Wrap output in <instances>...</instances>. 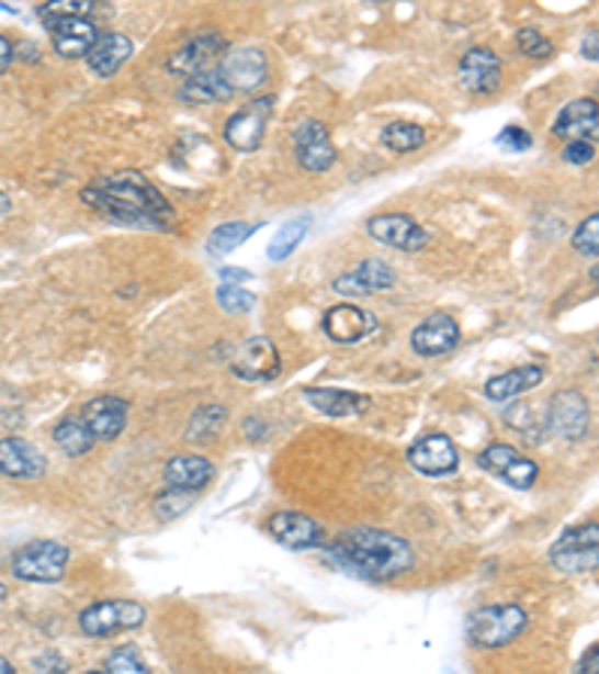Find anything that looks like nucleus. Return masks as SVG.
<instances>
[{"label": "nucleus", "mask_w": 599, "mask_h": 674, "mask_svg": "<svg viewBox=\"0 0 599 674\" xmlns=\"http://www.w3.org/2000/svg\"><path fill=\"white\" fill-rule=\"evenodd\" d=\"M81 201L123 225H142L166 232L174 222V207L142 171H117L81 189Z\"/></svg>", "instance_id": "obj_1"}, {"label": "nucleus", "mask_w": 599, "mask_h": 674, "mask_svg": "<svg viewBox=\"0 0 599 674\" xmlns=\"http://www.w3.org/2000/svg\"><path fill=\"white\" fill-rule=\"evenodd\" d=\"M327 554L344 573L369 582H389L414 566L411 542L381 528H351L339 533Z\"/></svg>", "instance_id": "obj_2"}, {"label": "nucleus", "mask_w": 599, "mask_h": 674, "mask_svg": "<svg viewBox=\"0 0 599 674\" xmlns=\"http://www.w3.org/2000/svg\"><path fill=\"white\" fill-rule=\"evenodd\" d=\"M528 627V615L522 606L507 603V606H483L477 608L465 624L467 639L474 641L477 648H504L512 639H519Z\"/></svg>", "instance_id": "obj_3"}, {"label": "nucleus", "mask_w": 599, "mask_h": 674, "mask_svg": "<svg viewBox=\"0 0 599 674\" xmlns=\"http://www.w3.org/2000/svg\"><path fill=\"white\" fill-rule=\"evenodd\" d=\"M147 611L135 599H102L78 615V627L90 639H109L117 632L138 630L145 624Z\"/></svg>", "instance_id": "obj_4"}, {"label": "nucleus", "mask_w": 599, "mask_h": 674, "mask_svg": "<svg viewBox=\"0 0 599 674\" xmlns=\"http://www.w3.org/2000/svg\"><path fill=\"white\" fill-rule=\"evenodd\" d=\"M69 549L64 542L36 540L27 542L24 549L12 558V573L22 582H39V585H55L67 575Z\"/></svg>", "instance_id": "obj_5"}, {"label": "nucleus", "mask_w": 599, "mask_h": 674, "mask_svg": "<svg viewBox=\"0 0 599 674\" xmlns=\"http://www.w3.org/2000/svg\"><path fill=\"white\" fill-rule=\"evenodd\" d=\"M552 566L566 575L594 573L599 564V531L597 525L569 528L561 540L549 549Z\"/></svg>", "instance_id": "obj_6"}, {"label": "nucleus", "mask_w": 599, "mask_h": 674, "mask_svg": "<svg viewBox=\"0 0 599 674\" xmlns=\"http://www.w3.org/2000/svg\"><path fill=\"white\" fill-rule=\"evenodd\" d=\"M273 111H276L273 97H256L252 102H246L244 109L234 111L228 123H225V142L240 154L258 150L261 142H264L267 121L273 117Z\"/></svg>", "instance_id": "obj_7"}, {"label": "nucleus", "mask_w": 599, "mask_h": 674, "mask_svg": "<svg viewBox=\"0 0 599 674\" xmlns=\"http://www.w3.org/2000/svg\"><path fill=\"white\" fill-rule=\"evenodd\" d=\"M231 372L237 378H244V381H252V384L276 381L279 372H282V360H279L273 339H267V336L244 339L231 351Z\"/></svg>", "instance_id": "obj_8"}, {"label": "nucleus", "mask_w": 599, "mask_h": 674, "mask_svg": "<svg viewBox=\"0 0 599 674\" xmlns=\"http://www.w3.org/2000/svg\"><path fill=\"white\" fill-rule=\"evenodd\" d=\"M545 429L564 438V441H581L590 429V402L578 390H561L549 402Z\"/></svg>", "instance_id": "obj_9"}, {"label": "nucleus", "mask_w": 599, "mask_h": 674, "mask_svg": "<svg viewBox=\"0 0 599 674\" xmlns=\"http://www.w3.org/2000/svg\"><path fill=\"white\" fill-rule=\"evenodd\" d=\"M219 72L228 81V88L234 93H252L267 81L270 76V64L267 55L256 45H244V48H225L223 60H219Z\"/></svg>", "instance_id": "obj_10"}, {"label": "nucleus", "mask_w": 599, "mask_h": 674, "mask_svg": "<svg viewBox=\"0 0 599 674\" xmlns=\"http://www.w3.org/2000/svg\"><path fill=\"white\" fill-rule=\"evenodd\" d=\"M477 462L483 471L500 476L507 486L522 488V492L524 488H531L533 483H536V476H540L536 462L519 453L510 443H491V447H486V450L477 456Z\"/></svg>", "instance_id": "obj_11"}, {"label": "nucleus", "mask_w": 599, "mask_h": 674, "mask_svg": "<svg viewBox=\"0 0 599 674\" xmlns=\"http://www.w3.org/2000/svg\"><path fill=\"white\" fill-rule=\"evenodd\" d=\"M294 154H297L300 168H306L312 175L330 171L336 166V144L330 138V130L312 117L300 121L294 130Z\"/></svg>", "instance_id": "obj_12"}, {"label": "nucleus", "mask_w": 599, "mask_h": 674, "mask_svg": "<svg viewBox=\"0 0 599 674\" xmlns=\"http://www.w3.org/2000/svg\"><path fill=\"white\" fill-rule=\"evenodd\" d=\"M500 81H504V64L500 57L486 48H467L462 60H459V85L474 93V97H488V93H498Z\"/></svg>", "instance_id": "obj_13"}, {"label": "nucleus", "mask_w": 599, "mask_h": 674, "mask_svg": "<svg viewBox=\"0 0 599 674\" xmlns=\"http://www.w3.org/2000/svg\"><path fill=\"white\" fill-rule=\"evenodd\" d=\"M366 232L372 240L384 246H393L399 252H420L429 244V234L420 222H414L405 213H381L366 222Z\"/></svg>", "instance_id": "obj_14"}, {"label": "nucleus", "mask_w": 599, "mask_h": 674, "mask_svg": "<svg viewBox=\"0 0 599 674\" xmlns=\"http://www.w3.org/2000/svg\"><path fill=\"white\" fill-rule=\"evenodd\" d=\"M267 531L276 542H282L285 549L303 552V549H324V533L321 521H315L306 513H276L267 519Z\"/></svg>", "instance_id": "obj_15"}, {"label": "nucleus", "mask_w": 599, "mask_h": 674, "mask_svg": "<svg viewBox=\"0 0 599 674\" xmlns=\"http://www.w3.org/2000/svg\"><path fill=\"white\" fill-rule=\"evenodd\" d=\"M459 342H462V327L450 312H432L411 333V348L420 357L450 355Z\"/></svg>", "instance_id": "obj_16"}, {"label": "nucleus", "mask_w": 599, "mask_h": 674, "mask_svg": "<svg viewBox=\"0 0 599 674\" xmlns=\"http://www.w3.org/2000/svg\"><path fill=\"white\" fill-rule=\"evenodd\" d=\"M219 55H225V40L219 34H201L192 36L189 43H183L180 48H174L166 60V69L171 76L189 78L199 76L204 69L213 67V60Z\"/></svg>", "instance_id": "obj_17"}, {"label": "nucleus", "mask_w": 599, "mask_h": 674, "mask_svg": "<svg viewBox=\"0 0 599 674\" xmlns=\"http://www.w3.org/2000/svg\"><path fill=\"white\" fill-rule=\"evenodd\" d=\"M408 462L414 471L426 476H444L459 468V450L444 431H432V435H422L420 441H414L408 450Z\"/></svg>", "instance_id": "obj_18"}, {"label": "nucleus", "mask_w": 599, "mask_h": 674, "mask_svg": "<svg viewBox=\"0 0 599 674\" xmlns=\"http://www.w3.org/2000/svg\"><path fill=\"white\" fill-rule=\"evenodd\" d=\"M324 333L330 336V342L336 345H357L363 342L366 336H372L377 327V318L372 312L351 306V303H339L334 310L324 312L321 321Z\"/></svg>", "instance_id": "obj_19"}, {"label": "nucleus", "mask_w": 599, "mask_h": 674, "mask_svg": "<svg viewBox=\"0 0 599 674\" xmlns=\"http://www.w3.org/2000/svg\"><path fill=\"white\" fill-rule=\"evenodd\" d=\"M81 420L93 431L97 441H114L121 438L129 420V402L121 396H100L90 398L88 405L81 408Z\"/></svg>", "instance_id": "obj_20"}, {"label": "nucleus", "mask_w": 599, "mask_h": 674, "mask_svg": "<svg viewBox=\"0 0 599 674\" xmlns=\"http://www.w3.org/2000/svg\"><path fill=\"white\" fill-rule=\"evenodd\" d=\"M393 285H396V270L381 258H366L357 265V270L336 279L334 291H339L344 297H366L375 291H389Z\"/></svg>", "instance_id": "obj_21"}, {"label": "nucleus", "mask_w": 599, "mask_h": 674, "mask_svg": "<svg viewBox=\"0 0 599 674\" xmlns=\"http://www.w3.org/2000/svg\"><path fill=\"white\" fill-rule=\"evenodd\" d=\"M45 27L52 31L55 52L60 57H67V60H81L100 36L97 24L90 19H81V15H64V19H55V22H45Z\"/></svg>", "instance_id": "obj_22"}, {"label": "nucleus", "mask_w": 599, "mask_h": 674, "mask_svg": "<svg viewBox=\"0 0 599 674\" xmlns=\"http://www.w3.org/2000/svg\"><path fill=\"white\" fill-rule=\"evenodd\" d=\"M48 471V462L39 447L24 438H3L0 441V474L12 480H39Z\"/></svg>", "instance_id": "obj_23"}, {"label": "nucleus", "mask_w": 599, "mask_h": 674, "mask_svg": "<svg viewBox=\"0 0 599 674\" xmlns=\"http://www.w3.org/2000/svg\"><path fill=\"white\" fill-rule=\"evenodd\" d=\"M552 133L564 142H590L597 144L599 135V105L597 100H576L557 111Z\"/></svg>", "instance_id": "obj_24"}, {"label": "nucleus", "mask_w": 599, "mask_h": 674, "mask_svg": "<svg viewBox=\"0 0 599 674\" xmlns=\"http://www.w3.org/2000/svg\"><path fill=\"white\" fill-rule=\"evenodd\" d=\"M133 52L135 45L126 34H100L97 36V43L90 45V52L84 55V60H88V67L93 76L112 78L114 72L133 57Z\"/></svg>", "instance_id": "obj_25"}, {"label": "nucleus", "mask_w": 599, "mask_h": 674, "mask_svg": "<svg viewBox=\"0 0 599 674\" xmlns=\"http://www.w3.org/2000/svg\"><path fill=\"white\" fill-rule=\"evenodd\" d=\"M303 398L315 411H321L324 417H360V414H366L372 408V398L369 396L334 387H306L303 390Z\"/></svg>", "instance_id": "obj_26"}, {"label": "nucleus", "mask_w": 599, "mask_h": 674, "mask_svg": "<svg viewBox=\"0 0 599 674\" xmlns=\"http://www.w3.org/2000/svg\"><path fill=\"white\" fill-rule=\"evenodd\" d=\"M213 480V464L204 456H171L166 464V483L180 492H199Z\"/></svg>", "instance_id": "obj_27"}, {"label": "nucleus", "mask_w": 599, "mask_h": 674, "mask_svg": "<svg viewBox=\"0 0 599 674\" xmlns=\"http://www.w3.org/2000/svg\"><path fill=\"white\" fill-rule=\"evenodd\" d=\"M234 90L228 88V81L216 67L204 69L199 76H189L178 90V100L189 102V105H213V102L231 100Z\"/></svg>", "instance_id": "obj_28"}, {"label": "nucleus", "mask_w": 599, "mask_h": 674, "mask_svg": "<svg viewBox=\"0 0 599 674\" xmlns=\"http://www.w3.org/2000/svg\"><path fill=\"white\" fill-rule=\"evenodd\" d=\"M543 378V366H519V369H510L504 375L491 378L486 384V396L491 402H510V398H519L528 390L540 387Z\"/></svg>", "instance_id": "obj_29"}, {"label": "nucleus", "mask_w": 599, "mask_h": 674, "mask_svg": "<svg viewBox=\"0 0 599 674\" xmlns=\"http://www.w3.org/2000/svg\"><path fill=\"white\" fill-rule=\"evenodd\" d=\"M256 232L258 225H249V222H225L219 228H213L211 237H207V255H213V258H228L234 249H240Z\"/></svg>", "instance_id": "obj_30"}, {"label": "nucleus", "mask_w": 599, "mask_h": 674, "mask_svg": "<svg viewBox=\"0 0 599 674\" xmlns=\"http://www.w3.org/2000/svg\"><path fill=\"white\" fill-rule=\"evenodd\" d=\"M55 443L64 450V453L78 459V456H84L93 450L97 438H93V431L84 426V420H72V417H69V420L57 423Z\"/></svg>", "instance_id": "obj_31"}, {"label": "nucleus", "mask_w": 599, "mask_h": 674, "mask_svg": "<svg viewBox=\"0 0 599 674\" xmlns=\"http://www.w3.org/2000/svg\"><path fill=\"white\" fill-rule=\"evenodd\" d=\"M381 144H384L387 150H393V154H414V150H420L422 144H426V133H422V126H417V123L396 121L384 126Z\"/></svg>", "instance_id": "obj_32"}, {"label": "nucleus", "mask_w": 599, "mask_h": 674, "mask_svg": "<svg viewBox=\"0 0 599 674\" xmlns=\"http://www.w3.org/2000/svg\"><path fill=\"white\" fill-rule=\"evenodd\" d=\"M309 216H297V220L285 222L276 232V237H273V244L267 246V258H270V261H285V258H291V252L297 249L300 240L309 232Z\"/></svg>", "instance_id": "obj_33"}, {"label": "nucleus", "mask_w": 599, "mask_h": 674, "mask_svg": "<svg viewBox=\"0 0 599 674\" xmlns=\"http://www.w3.org/2000/svg\"><path fill=\"white\" fill-rule=\"evenodd\" d=\"M504 420L510 423L516 431H522V438H528L531 443L543 441L545 431H549L545 429L543 417H540V411H536V405H528V402H516L512 408H507Z\"/></svg>", "instance_id": "obj_34"}, {"label": "nucleus", "mask_w": 599, "mask_h": 674, "mask_svg": "<svg viewBox=\"0 0 599 674\" xmlns=\"http://www.w3.org/2000/svg\"><path fill=\"white\" fill-rule=\"evenodd\" d=\"M223 423H225L223 405H204V408L195 411V417L189 423V438H192V441L213 438L216 431L223 429Z\"/></svg>", "instance_id": "obj_35"}, {"label": "nucleus", "mask_w": 599, "mask_h": 674, "mask_svg": "<svg viewBox=\"0 0 599 674\" xmlns=\"http://www.w3.org/2000/svg\"><path fill=\"white\" fill-rule=\"evenodd\" d=\"M97 10V0H48L43 3L36 15L43 22H55V19H64V15H81V19H90V12Z\"/></svg>", "instance_id": "obj_36"}, {"label": "nucleus", "mask_w": 599, "mask_h": 674, "mask_svg": "<svg viewBox=\"0 0 599 674\" xmlns=\"http://www.w3.org/2000/svg\"><path fill=\"white\" fill-rule=\"evenodd\" d=\"M192 509V497L180 488H171V492H162V495L154 501V513L159 521H174L178 516Z\"/></svg>", "instance_id": "obj_37"}, {"label": "nucleus", "mask_w": 599, "mask_h": 674, "mask_svg": "<svg viewBox=\"0 0 599 674\" xmlns=\"http://www.w3.org/2000/svg\"><path fill=\"white\" fill-rule=\"evenodd\" d=\"M216 303H219L228 315H244V312L256 306V294H249L246 288L228 282V285L216 288Z\"/></svg>", "instance_id": "obj_38"}, {"label": "nucleus", "mask_w": 599, "mask_h": 674, "mask_svg": "<svg viewBox=\"0 0 599 674\" xmlns=\"http://www.w3.org/2000/svg\"><path fill=\"white\" fill-rule=\"evenodd\" d=\"M516 45H519V52H522L524 57H533V60H545V57L555 55L552 40L540 34L536 27H522V31L516 34Z\"/></svg>", "instance_id": "obj_39"}, {"label": "nucleus", "mask_w": 599, "mask_h": 674, "mask_svg": "<svg viewBox=\"0 0 599 674\" xmlns=\"http://www.w3.org/2000/svg\"><path fill=\"white\" fill-rule=\"evenodd\" d=\"M573 249H576L578 255L590 258V261H597V252H599V216L597 213L588 216V220L581 222L576 232H573Z\"/></svg>", "instance_id": "obj_40"}, {"label": "nucleus", "mask_w": 599, "mask_h": 674, "mask_svg": "<svg viewBox=\"0 0 599 674\" xmlns=\"http://www.w3.org/2000/svg\"><path fill=\"white\" fill-rule=\"evenodd\" d=\"M102 669H105V672H114V674H147L150 672L135 648H117V651H114L105 663H102Z\"/></svg>", "instance_id": "obj_41"}, {"label": "nucleus", "mask_w": 599, "mask_h": 674, "mask_svg": "<svg viewBox=\"0 0 599 674\" xmlns=\"http://www.w3.org/2000/svg\"><path fill=\"white\" fill-rule=\"evenodd\" d=\"M495 144H498L500 150H510V154H524V150H531V133L528 130H522V126H504L498 133V138H495Z\"/></svg>", "instance_id": "obj_42"}, {"label": "nucleus", "mask_w": 599, "mask_h": 674, "mask_svg": "<svg viewBox=\"0 0 599 674\" xmlns=\"http://www.w3.org/2000/svg\"><path fill=\"white\" fill-rule=\"evenodd\" d=\"M594 156H597V147L590 142H569L564 147V162L569 166H588L594 162Z\"/></svg>", "instance_id": "obj_43"}, {"label": "nucleus", "mask_w": 599, "mask_h": 674, "mask_svg": "<svg viewBox=\"0 0 599 674\" xmlns=\"http://www.w3.org/2000/svg\"><path fill=\"white\" fill-rule=\"evenodd\" d=\"M34 669L36 672H67L69 665L60 656H55V653H45V656L34 660Z\"/></svg>", "instance_id": "obj_44"}, {"label": "nucleus", "mask_w": 599, "mask_h": 674, "mask_svg": "<svg viewBox=\"0 0 599 674\" xmlns=\"http://www.w3.org/2000/svg\"><path fill=\"white\" fill-rule=\"evenodd\" d=\"M12 60H15V48H12V43L7 40V36L0 34V76H3V72H10Z\"/></svg>", "instance_id": "obj_45"}, {"label": "nucleus", "mask_w": 599, "mask_h": 674, "mask_svg": "<svg viewBox=\"0 0 599 674\" xmlns=\"http://www.w3.org/2000/svg\"><path fill=\"white\" fill-rule=\"evenodd\" d=\"M597 669H599V651H597V648H590V653H585V656H581V663H578L576 672L594 674Z\"/></svg>", "instance_id": "obj_46"}, {"label": "nucleus", "mask_w": 599, "mask_h": 674, "mask_svg": "<svg viewBox=\"0 0 599 674\" xmlns=\"http://www.w3.org/2000/svg\"><path fill=\"white\" fill-rule=\"evenodd\" d=\"M15 57H22V60H27V64H34V60H39V45L27 43V40H24V43L15 48Z\"/></svg>", "instance_id": "obj_47"}, {"label": "nucleus", "mask_w": 599, "mask_h": 674, "mask_svg": "<svg viewBox=\"0 0 599 674\" xmlns=\"http://www.w3.org/2000/svg\"><path fill=\"white\" fill-rule=\"evenodd\" d=\"M597 40H599V36H597V31H590V36H588V40H585V45H581V55L588 57L590 64H597V60H599Z\"/></svg>", "instance_id": "obj_48"}, {"label": "nucleus", "mask_w": 599, "mask_h": 674, "mask_svg": "<svg viewBox=\"0 0 599 674\" xmlns=\"http://www.w3.org/2000/svg\"><path fill=\"white\" fill-rule=\"evenodd\" d=\"M223 279H240V282H246V279H252V273H246V270H234V267H223Z\"/></svg>", "instance_id": "obj_49"}, {"label": "nucleus", "mask_w": 599, "mask_h": 674, "mask_svg": "<svg viewBox=\"0 0 599 674\" xmlns=\"http://www.w3.org/2000/svg\"><path fill=\"white\" fill-rule=\"evenodd\" d=\"M12 672H15V669H12L10 660H3V656H0V674H12Z\"/></svg>", "instance_id": "obj_50"}, {"label": "nucleus", "mask_w": 599, "mask_h": 674, "mask_svg": "<svg viewBox=\"0 0 599 674\" xmlns=\"http://www.w3.org/2000/svg\"><path fill=\"white\" fill-rule=\"evenodd\" d=\"M12 204H10V199H7V195H3V192H0V213H7L10 211Z\"/></svg>", "instance_id": "obj_51"}, {"label": "nucleus", "mask_w": 599, "mask_h": 674, "mask_svg": "<svg viewBox=\"0 0 599 674\" xmlns=\"http://www.w3.org/2000/svg\"><path fill=\"white\" fill-rule=\"evenodd\" d=\"M0 599H7V585H0Z\"/></svg>", "instance_id": "obj_52"}, {"label": "nucleus", "mask_w": 599, "mask_h": 674, "mask_svg": "<svg viewBox=\"0 0 599 674\" xmlns=\"http://www.w3.org/2000/svg\"><path fill=\"white\" fill-rule=\"evenodd\" d=\"M375 3H384V0H375Z\"/></svg>", "instance_id": "obj_53"}]
</instances>
